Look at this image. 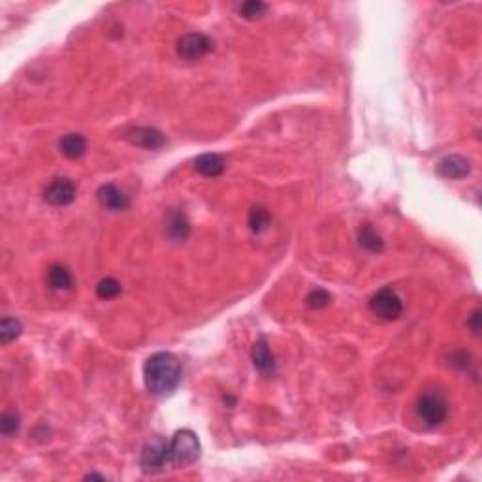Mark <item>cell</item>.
Here are the masks:
<instances>
[{"label": "cell", "mask_w": 482, "mask_h": 482, "mask_svg": "<svg viewBox=\"0 0 482 482\" xmlns=\"http://www.w3.org/2000/svg\"><path fill=\"white\" fill-rule=\"evenodd\" d=\"M358 243H360V247H364V249L369 252H381L384 249L383 237L379 236L377 232L373 230L369 225L360 228V232H358Z\"/></svg>", "instance_id": "2e32d148"}, {"label": "cell", "mask_w": 482, "mask_h": 482, "mask_svg": "<svg viewBox=\"0 0 482 482\" xmlns=\"http://www.w3.org/2000/svg\"><path fill=\"white\" fill-rule=\"evenodd\" d=\"M467 324H469V328L473 330V334L475 335L481 332V311H478V309L477 311H473V315L469 317V323Z\"/></svg>", "instance_id": "603a6c76"}, {"label": "cell", "mask_w": 482, "mask_h": 482, "mask_svg": "<svg viewBox=\"0 0 482 482\" xmlns=\"http://www.w3.org/2000/svg\"><path fill=\"white\" fill-rule=\"evenodd\" d=\"M417 415L426 426L430 427L441 426V424L447 420V417H449V405H447V401H444L439 394L427 392V394L418 398Z\"/></svg>", "instance_id": "277c9868"}, {"label": "cell", "mask_w": 482, "mask_h": 482, "mask_svg": "<svg viewBox=\"0 0 482 482\" xmlns=\"http://www.w3.org/2000/svg\"><path fill=\"white\" fill-rule=\"evenodd\" d=\"M183 377L179 358L172 352H157L143 364V383L153 396L164 398L176 392Z\"/></svg>", "instance_id": "6da1fadb"}, {"label": "cell", "mask_w": 482, "mask_h": 482, "mask_svg": "<svg viewBox=\"0 0 482 482\" xmlns=\"http://www.w3.org/2000/svg\"><path fill=\"white\" fill-rule=\"evenodd\" d=\"M123 292V286H120L119 281H116L113 277H106V279H102L99 283V286H96V296L100 298V300H113V298H117Z\"/></svg>", "instance_id": "d6986e66"}, {"label": "cell", "mask_w": 482, "mask_h": 482, "mask_svg": "<svg viewBox=\"0 0 482 482\" xmlns=\"http://www.w3.org/2000/svg\"><path fill=\"white\" fill-rule=\"evenodd\" d=\"M369 309L375 317L383 320H398L403 313V301L392 291L390 286H384L377 291L369 300Z\"/></svg>", "instance_id": "3957f363"}, {"label": "cell", "mask_w": 482, "mask_h": 482, "mask_svg": "<svg viewBox=\"0 0 482 482\" xmlns=\"http://www.w3.org/2000/svg\"><path fill=\"white\" fill-rule=\"evenodd\" d=\"M166 234L174 241H185L191 234V223L183 211H172L166 220Z\"/></svg>", "instance_id": "4fadbf2b"}, {"label": "cell", "mask_w": 482, "mask_h": 482, "mask_svg": "<svg viewBox=\"0 0 482 482\" xmlns=\"http://www.w3.org/2000/svg\"><path fill=\"white\" fill-rule=\"evenodd\" d=\"M142 469L145 473H159L168 466V443L164 439H155L142 450Z\"/></svg>", "instance_id": "52a82bcc"}, {"label": "cell", "mask_w": 482, "mask_h": 482, "mask_svg": "<svg viewBox=\"0 0 482 482\" xmlns=\"http://www.w3.org/2000/svg\"><path fill=\"white\" fill-rule=\"evenodd\" d=\"M330 301H332V296H330V292L324 291V288H315V291L309 292L306 298V303L309 309H323V307L330 306Z\"/></svg>", "instance_id": "7402d4cb"}, {"label": "cell", "mask_w": 482, "mask_h": 482, "mask_svg": "<svg viewBox=\"0 0 482 482\" xmlns=\"http://www.w3.org/2000/svg\"><path fill=\"white\" fill-rule=\"evenodd\" d=\"M435 172L444 179H464L471 174V164L461 155H447L439 160Z\"/></svg>", "instance_id": "9c48e42d"}, {"label": "cell", "mask_w": 482, "mask_h": 482, "mask_svg": "<svg viewBox=\"0 0 482 482\" xmlns=\"http://www.w3.org/2000/svg\"><path fill=\"white\" fill-rule=\"evenodd\" d=\"M21 332L23 326L17 318L4 317L2 318V323H0V343H2V345H8V343H11L13 340H17V337L21 335Z\"/></svg>", "instance_id": "ac0fdd59"}, {"label": "cell", "mask_w": 482, "mask_h": 482, "mask_svg": "<svg viewBox=\"0 0 482 482\" xmlns=\"http://www.w3.org/2000/svg\"><path fill=\"white\" fill-rule=\"evenodd\" d=\"M47 283L53 291H68L74 281L68 268H65L62 264H53L47 268Z\"/></svg>", "instance_id": "9a60e30c"}, {"label": "cell", "mask_w": 482, "mask_h": 482, "mask_svg": "<svg viewBox=\"0 0 482 482\" xmlns=\"http://www.w3.org/2000/svg\"><path fill=\"white\" fill-rule=\"evenodd\" d=\"M269 211L262 206H257L249 211V228H251L254 234H262L264 230H268L269 226Z\"/></svg>", "instance_id": "e0dca14e"}, {"label": "cell", "mask_w": 482, "mask_h": 482, "mask_svg": "<svg viewBox=\"0 0 482 482\" xmlns=\"http://www.w3.org/2000/svg\"><path fill=\"white\" fill-rule=\"evenodd\" d=\"M96 198L102 208L110 209V211H125V209L130 208V200L126 196L125 192L120 191L119 186H116L113 183H108V185H102L96 192Z\"/></svg>", "instance_id": "30bf717a"}, {"label": "cell", "mask_w": 482, "mask_h": 482, "mask_svg": "<svg viewBox=\"0 0 482 482\" xmlns=\"http://www.w3.org/2000/svg\"><path fill=\"white\" fill-rule=\"evenodd\" d=\"M266 10H268V4H264L260 0H249L240 6L241 17H245V19H258L266 13Z\"/></svg>", "instance_id": "44dd1931"}, {"label": "cell", "mask_w": 482, "mask_h": 482, "mask_svg": "<svg viewBox=\"0 0 482 482\" xmlns=\"http://www.w3.org/2000/svg\"><path fill=\"white\" fill-rule=\"evenodd\" d=\"M202 454V444L198 435L191 430H179L168 443V466H192Z\"/></svg>", "instance_id": "7a4b0ae2"}, {"label": "cell", "mask_w": 482, "mask_h": 482, "mask_svg": "<svg viewBox=\"0 0 482 482\" xmlns=\"http://www.w3.org/2000/svg\"><path fill=\"white\" fill-rule=\"evenodd\" d=\"M252 364L257 367L260 373H274L275 369V357L271 349L268 345V340L266 337H260V340L252 345Z\"/></svg>", "instance_id": "7c38bea8"}, {"label": "cell", "mask_w": 482, "mask_h": 482, "mask_svg": "<svg viewBox=\"0 0 482 482\" xmlns=\"http://www.w3.org/2000/svg\"><path fill=\"white\" fill-rule=\"evenodd\" d=\"M77 186L70 177H57L45 186L44 200L50 206L55 208H62V206H70L76 200Z\"/></svg>", "instance_id": "8992f818"}, {"label": "cell", "mask_w": 482, "mask_h": 482, "mask_svg": "<svg viewBox=\"0 0 482 482\" xmlns=\"http://www.w3.org/2000/svg\"><path fill=\"white\" fill-rule=\"evenodd\" d=\"M194 170L203 177H219L226 170V160L219 153L200 155L194 160Z\"/></svg>", "instance_id": "8fae6325"}, {"label": "cell", "mask_w": 482, "mask_h": 482, "mask_svg": "<svg viewBox=\"0 0 482 482\" xmlns=\"http://www.w3.org/2000/svg\"><path fill=\"white\" fill-rule=\"evenodd\" d=\"M215 50V42L208 34L189 33L177 40V55L186 60H198Z\"/></svg>", "instance_id": "5b68a950"}, {"label": "cell", "mask_w": 482, "mask_h": 482, "mask_svg": "<svg viewBox=\"0 0 482 482\" xmlns=\"http://www.w3.org/2000/svg\"><path fill=\"white\" fill-rule=\"evenodd\" d=\"M59 149L66 159H82L85 151H87V142H85V138L82 134H66V136L60 138Z\"/></svg>", "instance_id": "5bb4252c"}, {"label": "cell", "mask_w": 482, "mask_h": 482, "mask_svg": "<svg viewBox=\"0 0 482 482\" xmlns=\"http://www.w3.org/2000/svg\"><path fill=\"white\" fill-rule=\"evenodd\" d=\"M19 426H21V418H19L17 413L8 411L0 417V432H2V435H6V437L16 435V433L19 432Z\"/></svg>", "instance_id": "ffe728a7"}, {"label": "cell", "mask_w": 482, "mask_h": 482, "mask_svg": "<svg viewBox=\"0 0 482 482\" xmlns=\"http://www.w3.org/2000/svg\"><path fill=\"white\" fill-rule=\"evenodd\" d=\"M126 140L132 143V145H138V147L143 149H160L166 143L164 134L153 126H134L130 130L126 132Z\"/></svg>", "instance_id": "ba28073f"}]
</instances>
